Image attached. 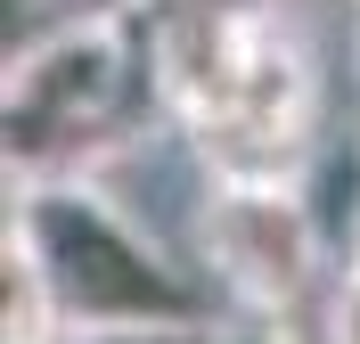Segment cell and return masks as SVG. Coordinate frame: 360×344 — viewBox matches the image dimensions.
I'll return each mask as SVG.
<instances>
[{
	"label": "cell",
	"mask_w": 360,
	"mask_h": 344,
	"mask_svg": "<svg viewBox=\"0 0 360 344\" xmlns=\"http://www.w3.org/2000/svg\"><path fill=\"white\" fill-rule=\"evenodd\" d=\"M8 189L107 181L148 115H164L139 8H74L8 58Z\"/></svg>",
	"instance_id": "cell-1"
},
{
	"label": "cell",
	"mask_w": 360,
	"mask_h": 344,
	"mask_svg": "<svg viewBox=\"0 0 360 344\" xmlns=\"http://www.w3.org/2000/svg\"><path fill=\"white\" fill-rule=\"evenodd\" d=\"M8 238L41 262L66 336L107 328H229L197 262H180L107 181H33L8 189Z\"/></svg>",
	"instance_id": "cell-2"
},
{
	"label": "cell",
	"mask_w": 360,
	"mask_h": 344,
	"mask_svg": "<svg viewBox=\"0 0 360 344\" xmlns=\"http://www.w3.org/2000/svg\"><path fill=\"white\" fill-rule=\"evenodd\" d=\"M319 336L328 344H360V271H336L328 312H319Z\"/></svg>",
	"instance_id": "cell-5"
},
{
	"label": "cell",
	"mask_w": 360,
	"mask_h": 344,
	"mask_svg": "<svg viewBox=\"0 0 360 344\" xmlns=\"http://www.w3.org/2000/svg\"><path fill=\"white\" fill-rule=\"evenodd\" d=\"M344 271H360V148H352V229H344Z\"/></svg>",
	"instance_id": "cell-8"
},
{
	"label": "cell",
	"mask_w": 360,
	"mask_h": 344,
	"mask_svg": "<svg viewBox=\"0 0 360 344\" xmlns=\"http://www.w3.org/2000/svg\"><path fill=\"white\" fill-rule=\"evenodd\" d=\"M82 8H90V0H82Z\"/></svg>",
	"instance_id": "cell-9"
},
{
	"label": "cell",
	"mask_w": 360,
	"mask_h": 344,
	"mask_svg": "<svg viewBox=\"0 0 360 344\" xmlns=\"http://www.w3.org/2000/svg\"><path fill=\"white\" fill-rule=\"evenodd\" d=\"M66 344H221V328H107V336H66Z\"/></svg>",
	"instance_id": "cell-6"
},
{
	"label": "cell",
	"mask_w": 360,
	"mask_h": 344,
	"mask_svg": "<svg viewBox=\"0 0 360 344\" xmlns=\"http://www.w3.org/2000/svg\"><path fill=\"white\" fill-rule=\"evenodd\" d=\"M221 344H287V328H270V320H229Z\"/></svg>",
	"instance_id": "cell-7"
},
{
	"label": "cell",
	"mask_w": 360,
	"mask_h": 344,
	"mask_svg": "<svg viewBox=\"0 0 360 344\" xmlns=\"http://www.w3.org/2000/svg\"><path fill=\"white\" fill-rule=\"evenodd\" d=\"M336 262L328 213L311 189H229L213 181L197 205V279L213 287L221 320H270L287 328L319 295Z\"/></svg>",
	"instance_id": "cell-3"
},
{
	"label": "cell",
	"mask_w": 360,
	"mask_h": 344,
	"mask_svg": "<svg viewBox=\"0 0 360 344\" xmlns=\"http://www.w3.org/2000/svg\"><path fill=\"white\" fill-rule=\"evenodd\" d=\"M0 344H66V312L17 238H0Z\"/></svg>",
	"instance_id": "cell-4"
}]
</instances>
